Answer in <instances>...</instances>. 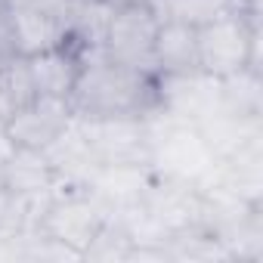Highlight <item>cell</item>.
<instances>
[{
	"label": "cell",
	"instance_id": "5b68a950",
	"mask_svg": "<svg viewBox=\"0 0 263 263\" xmlns=\"http://www.w3.org/2000/svg\"><path fill=\"white\" fill-rule=\"evenodd\" d=\"M78 130L96 164H149L146 118H78Z\"/></svg>",
	"mask_w": 263,
	"mask_h": 263
},
{
	"label": "cell",
	"instance_id": "3957f363",
	"mask_svg": "<svg viewBox=\"0 0 263 263\" xmlns=\"http://www.w3.org/2000/svg\"><path fill=\"white\" fill-rule=\"evenodd\" d=\"M198 68L214 78L235 74L241 68H260V16L241 10H223L211 22L195 28Z\"/></svg>",
	"mask_w": 263,
	"mask_h": 263
},
{
	"label": "cell",
	"instance_id": "7a4b0ae2",
	"mask_svg": "<svg viewBox=\"0 0 263 263\" xmlns=\"http://www.w3.org/2000/svg\"><path fill=\"white\" fill-rule=\"evenodd\" d=\"M146 127H149V167L158 177L192 186H201L211 177L217 158L192 121L174 118L158 108L146 118Z\"/></svg>",
	"mask_w": 263,
	"mask_h": 263
},
{
	"label": "cell",
	"instance_id": "277c9868",
	"mask_svg": "<svg viewBox=\"0 0 263 263\" xmlns=\"http://www.w3.org/2000/svg\"><path fill=\"white\" fill-rule=\"evenodd\" d=\"M155 34L158 19L149 13L146 4H121L111 10L99 56L155 74Z\"/></svg>",
	"mask_w": 263,
	"mask_h": 263
},
{
	"label": "cell",
	"instance_id": "2e32d148",
	"mask_svg": "<svg viewBox=\"0 0 263 263\" xmlns=\"http://www.w3.org/2000/svg\"><path fill=\"white\" fill-rule=\"evenodd\" d=\"M19 41H16V22H13V4L0 0V68L19 59Z\"/></svg>",
	"mask_w": 263,
	"mask_h": 263
},
{
	"label": "cell",
	"instance_id": "ba28073f",
	"mask_svg": "<svg viewBox=\"0 0 263 263\" xmlns=\"http://www.w3.org/2000/svg\"><path fill=\"white\" fill-rule=\"evenodd\" d=\"M158 108L198 124L220 108V78L204 71L158 74Z\"/></svg>",
	"mask_w": 263,
	"mask_h": 263
},
{
	"label": "cell",
	"instance_id": "9c48e42d",
	"mask_svg": "<svg viewBox=\"0 0 263 263\" xmlns=\"http://www.w3.org/2000/svg\"><path fill=\"white\" fill-rule=\"evenodd\" d=\"M25 65L31 74L34 96L71 99V90H74V81L81 74L84 59L71 47H53V50H41V53L25 56Z\"/></svg>",
	"mask_w": 263,
	"mask_h": 263
},
{
	"label": "cell",
	"instance_id": "e0dca14e",
	"mask_svg": "<svg viewBox=\"0 0 263 263\" xmlns=\"http://www.w3.org/2000/svg\"><path fill=\"white\" fill-rule=\"evenodd\" d=\"M22 4L34 7V10H41V13H50V16L62 19V22H68V16H71V13H78V10L87 4V0H22Z\"/></svg>",
	"mask_w": 263,
	"mask_h": 263
},
{
	"label": "cell",
	"instance_id": "5bb4252c",
	"mask_svg": "<svg viewBox=\"0 0 263 263\" xmlns=\"http://www.w3.org/2000/svg\"><path fill=\"white\" fill-rule=\"evenodd\" d=\"M220 108L232 115L263 118V71L241 68L235 74L220 78Z\"/></svg>",
	"mask_w": 263,
	"mask_h": 263
},
{
	"label": "cell",
	"instance_id": "6da1fadb",
	"mask_svg": "<svg viewBox=\"0 0 263 263\" xmlns=\"http://www.w3.org/2000/svg\"><path fill=\"white\" fill-rule=\"evenodd\" d=\"M68 102L78 118H149L158 111V78L105 56H90Z\"/></svg>",
	"mask_w": 263,
	"mask_h": 263
},
{
	"label": "cell",
	"instance_id": "ac0fdd59",
	"mask_svg": "<svg viewBox=\"0 0 263 263\" xmlns=\"http://www.w3.org/2000/svg\"><path fill=\"white\" fill-rule=\"evenodd\" d=\"M10 115H13V102H10V96H7L4 81H0V134H4V124L10 121Z\"/></svg>",
	"mask_w": 263,
	"mask_h": 263
},
{
	"label": "cell",
	"instance_id": "8992f818",
	"mask_svg": "<svg viewBox=\"0 0 263 263\" xmlns=\"http://www.w3.org/2000/svg\"><path fill=\"white\" fill-rule=\"evenodd\" d=\"M111 217V211L93 195V192H65L53 195L44 208V217L37 223V232L74 248L81 257L102 229V223Z\"/></svg>",
	"mask_w": 263,
	"mask_h": 263
},
{
	"label": "cell",
	"instance_id": "ffe728a7",
	"mask_svg": "<svg viewBox=\"0 0 263 263\" xmlns=\"http://www.w3.org/2000/svg\"><path fill=\"white\" fill-rule=\"evenodd\" d=\"M108 4H115V7H121V4H143V0H108Z\"/></svg>",
	"mask_w": 263,
	"mask_h": 263
},
{
	"label": "cell",
	"instance_id": "44dd1931",
	"mask_svg": "<svg viewBox=\"0 0 263 263\" xmlns=\"http://www.w3.org/2000/svg\"><path fill=\"white\" fill-rule=\"evenodd\" d=\"M10 4H13V7H16V4H22V0H10Z\"/></svg>",
	"mask_w": 263,
	"mask_h": 263
},
{
	"label": "cell",
	"instance_id": "9a60e30c",
	"mask_svg": "<svg viewBox=\"0 0 263 263\" xmlns=\"http://www.w3.org/2000/svg\"><path fill=\"white\" fill-rule=\"evenodd\" d=\"M149 13L158 19V25L174 22V25H204L214 16H220L226 7V0H143Z\"/></svg>",
	"mask_w": 263,
	"mask_h": 263
},
{
	"label": "cell",
	"instance_id": "52a82bcc",
	"mask_svg": "<svg viewBox=\"0 0 263 263\" xmlns=\"http://www.w3.org/2000/svg\"><path fill=\"white\" fill-rule=\"evenodd\" d=\"M74 111L68 99H56V96H34L31 102H25L22 108H16L10 115V121L4 124V140L10 146H22V149H50L71 124Z\"/></svg>",
	"mask_w": 263,
	"mask_h": 263
},
{
	"label": "cell",
	"instance_id": "7c38bea8",
	"mask_svg": "<svg viewBox=\"0 0 263 263\" xmlns=\"http://www.w3.org/2000/svg\"><path fill=\"white\" fill-rule=\"evenodd\" d=\"M4 186L22 195H53V167L41 149L10 146L4 158Z\"/></svg>",
	"mask_w": 263,
	"mask_h": 263
},
{
	"label": "cell",
	"instance_id": "4fadbf2b",
	"mask_svg": "<svg viewBox=\"0 0 263 263\" xmlns=\"http://www.w3.org/2000/svg\"><path fill=\"white\" fill-rule=\"evenodd\" d=\"M13 22H16V41H19L22 56L53 50V47H65V22L50 16V13H41L28 4H16Z\"/></svg>",
	"mask_w": 263,
	"mask_h": 263
},
{
	"label": "cell",
	"instance_id": "30bf717a",
	"mask_svg": "<svg viewBox=\"0 0 263 263\" xmlns=\"http://www.w3.org/2000/svg\"><path fill=\"white\" fill-rule=\"evenodd\" d=\"M198 134L204 137L208 149L214 152V158H226L235 149L263 140V118H248V115H232L226 108H217L214 115H208L204 121L195 124Z\"/></svg>",
	"mask_w": 263,
	"mask_h": 263
},
{
	"label": "cell",
	"instance_id": "8fae6325",
	"mask_svg": "<svg viewBox=\"0 0 263 263\" xmlns=\"http://www.w3.org/2000/svg\"><path fill=\"white\" fill-rule=\"evenodd\" d=\"M198 68V37L192 25H158L155 34V78L158 74H189Z\"/></svg>",
	"mask_w": 263,
	"mask_h": 263
},
{
	"label": "cell",
	"instance_id": "d6986e66",
	"mask_svg": "<svg viewBox=\"0 0 263 263\" xmlns=\"http://www.w3.org/2000/svg\"><path fill=\"white\" fill-rule=\"evenodd\" d=\"M7 152H10V143L0 134V189H4V158H7Z\"/></svg>",
	"mask_w": 263,
	"mask_h": 263
}]
</instances>
